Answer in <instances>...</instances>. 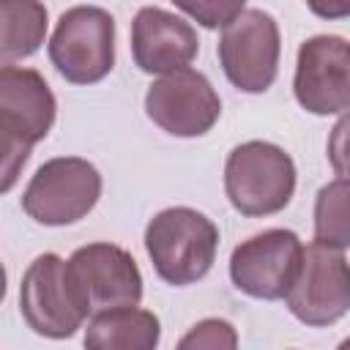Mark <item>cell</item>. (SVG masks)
<instances>
[{
  "label": "cell",
  "instance_id": "ba28073f",
  "mask_svg": "<svg viewBox=\"0 0 350 350\" xmlns=\"http://www.w3.org/2000/svg\"><path fill=\"white\" fill-rule=\"evenodd\" d=\"M304 241L284 227H271L241 241L230 254V282L257 301H282L298 276Z\"/></svg>",
  "mask_w": 350,
  "mask_h": 350
},
{
  "label": "cell",
  "instance_id": "5b68a950",
  "mask_svg": "<svg viewBox=\"0 0 350 350\" xmlns=\"http://www.w3.org/2000/svg\"><path fill=\"white\" fill-rule=\"evenodd\" d=\"M49 63L71 85H96L115 68V19L101 5H71L49 38Z\"/></svg>",
  "mask_w": 350,
  "mask_h": 350
},
{
  "label": "cell",
  "instance_id": "2e32d148",
  "mask_svg": "<svg viewBox=\"0 0 350 350\" xmlns=\"http://www.w3.org/2000/svg\"><path fill=\"white\" fill-rule=\"evenodd\" d=\"M347 175H336L317 191L314 200V241L345 249L350 246V219H347Z\"/></svg>",
  "mask_w": 350,
  "mask_h": 350
},
{
  "label": "cell",
  "instance_id": "9a60e30c",
  "mask_svg": "<svg viewBox=\"0 0 350 350\" xmlns=\"http://www.w3.org/2000/svg\"><path fill=\"white\" fill-rule=\"evenodd\" d=\"M49 14L41 0H0V66L33 57L46 41Z\"/></svg>",
  "mask_w": 350,
  "mask_h": 350
},
{
  "label": "cell",
  "instance_id": "44dd1931",
  "mask_svg": "<svg viewBox=\"0 0 350 350\" xmlns=\"http://www.w3.org/2000/svg\"><path fill=\"white\" fill-rule=\"evenodd\" d=\"M5 293H8V273H5V265L0 262V304L5 301Z\"/></svg>",
  "mask_w": 350,
  "mask_h": 350
},
{
  "label": "cell",
  "instance_id": "4fadbf2b",
  "mask_svg": "<svg viewBox=\"0 0 350 350\" xmlns=\"http://www.w3.org/2000/svg\"><path fill=\"white\" fill-rule=\"evenodd\" d=\"M57 118V98L46 79L27 66H0V123L22 134L27 142H41Z\"/></svg>",
  "mask_w": 350,
  "mask_h": 350
},
{
  "label": "cell",
  "instance_id": "277c9868",
  "mask_svg": "<svg viewBox=\"0 0 350 350\" xmlns=\"http://www.w3.org/2000/svg\"><path fill=\"white\" fill-rule=\"evenodd\" d=\"M101 189L104 180L96 164L79 156H55L33 172L19 205L36 224L66 227L96 208Z\"/></svg>",
  "mask_w": 350,
  "mask_h": 350
},
{
  "label": "cell",
  "instance_id": "9c48e42d",
  "mask_svg": "<svg viewBox=\"0 0 350 350\" xmlns=\"http://www.w3.org/2000/svg\"><path fill=\"white\" fill-rule=\"evenodd\" d=\"M145 115L170 137L208 134L221 118V98L211 79L194 68L161 74L145 93Z\"/></svg>",
  "mask_w": 350,
  "mask_h": 350
},
{
  "label": "cell",
  "instance_id": "8fae6325",
  "mask_svg": "<svg viewBox=\"0 0 350 350\" xmlns=\"http://www.w3.org/2000/svg\"><path fill=\"white\" fill-rule=\"evenodd\" d=\"M19 314L27 328L46 339H68L88 320L66 282V260L55 252L38 254L22 273Z\"/></svg>",
  "mask_w": 350,
  "mask_h": 350
},
{
  "label": "cell",
  "instance_id": "e0dca14e",
  "mask_svg": "<svg viewBox=\"0 0 350 350\" xmlns=\"http://www.w3.org/2000/svg\"><path fill=\"white\" fill-rule=\"evenodd\" d=\"M180 350H232L238 347V331L230 320L205 317L178 339Z\"/></svg>",
  "mask_w": 350,
  "mask_h": 350
},
{
  "label": "cell",
  "instance_id": "7a4b0ae2",
  "mask_svg": "<svg viewBox=\"0 0 350 350\" xmlns=\"http://www.w3.org/2000/svg\"><path fill=\"white\" fill-rule=\"evenodd\" d=\"M293 156L265 139L235 145L224 161V194L230 205L249 219L282 213L295 194Z\"/></svg>",
  "mask_w": 350,
  "mask_h": 350
},
{
  "label": "cell",
  "instance_id": "8992f818",
  "mask_svg": "<svg viewBox=\"0 0 350 350\" xmlns=\"http://www.w3.org/2000/svg\"><path fill=\"white\" fill-rule=\"evenodd\" d=\"M216 55L232 88L241 93H265L276 82L282 57L276 19L262 8H243L221 27Z\"/></svg>",
  "mask_w": 350,
  "mask_h": 350
},
{
  "label": "cell",
  "instance_id": "30bf717a",
  "mask_svg": "<svg viewBox=\"0 0 350 350\" xmlns=\"http://www.w3.org/2000/svg\"><path fill=\"white\" fill-rule=\"evenodd\" d=\"M293 96L301 109L328 118L350 107V49L342 36H312L298 46Z\"/></svg>",
  "mask_w": 350,
  "mask_h": 350
},
{
  "label": "cell",
  "instance_id": "7c38bea8",
  "mask_svg": "<svg viewBox=\"0 0 350 350\" xmlns=\"http://www.w3.org/2000/svg\"><path fill=\"white\" fill-rule=\"evenodd\" d=\"M200 52L197 30L178 14L145 5L131 22V57L145 74H170L175 68L191 66Z\"/></svg>",
  "mask_w": 350,
  "mask_h": 350
},
{
  "label": "cell",
  "instance_id": "5bb4252c",
  "mask_svg": "<svg viewBox=\"0 0 350 350\" xmlns=\"http://www.w3.org/2000/svg\"><path fill=\"white\" fill-rule=\"evenodd\" d=\"M85 347L90 350H153L161 342V323L150 309L118 306L88 320Z\"/></svg>",
  "mask_w": 350,
  "mask_h": 350
},
{
  "label": "cell",
  "instance_id": "d6986e66",
  "mask_svg": "<svg viewBox=\"0 0 350 350\" xmlns=\"http://www.w3.org/2000/svg\"><path fill=\"white\" fill-rule=\"evenodd\" d=\"M172 3H175V8H180L186 16H191L205 30L224 27L246 5V0H172Z\"/></svg>",
  "mask_w": 350,
  "mask_h": 350
},
{
  "label": "cell",
  "instance_id": "52a82bcc",
  "mask_svg": "<svg viewBox=\"0 0 350 350\" xmlns=\"http://www.w3.org/2000/svg\"><path fill=\"white\" fill-rule=\"evenodd\" d=\"M284 304L295 320L309 328H328L350 309V271L345 249L312 241L304 246V260Z\"/></svg>",
  "mask_w": 350,
  "mask_h": 350
},
{
  "label": "cell",
  "instance_id": "ac0fdd59",
  "mask_svg": "<svg viewBox=\"0 0 350 350\" xmlns=\"http://www.w3.org/2000/svg\"><path fill=\"white\" fill-rule=\"evenodd\" d=\"M30 153L33 142H27L22 134L0 123V197L16 186L25 164L30 161Z\"/></svg>",
  "mask_w": 350,
  "mask_h": 350
},
{
  "label": "cell",
  "instance_id": "3957f363",
  "mask_svg": "<svg viewBox=\"0 0 350 350\" xmlns=\"http://www.w3.org/2000/svg\"><path fill=\"white\" fill-rule=\"evenodd\" d=\"M66 282L85 317L142 301V273L131 252L109 241H93L66 260Z\"/></svg>",
  "mask_w": 350,
  "mask_h": 350
},
{
  "label": "cell",
  "instance_id": "ffe728a7",
  "mask_svg": "<svg viewBox=\"0 0 350 350\" xmlns=\"http://www.w3.org/2000/svg\"><path fill=\"white\" fill-rule=\"evenodd\" d=\"M309 11L320 19H347L350 16V0H306Z\"/></svg>",
  "mask_w": 350,
  "mask_h": 350
},
{
  "label": "cell",
  "instance_id": "6da1fadb",
  "mask_svg": "<svg viewBox=\"0 0 350 350\" xmlns=\"http://www.w3.org/2000/svg\"><path fill=\"white\" fill-rule=\"evenodd\" d=\"M145 252L161 282L189 287L208 276L219 252V227L202 211L172 205L145 227Z\"/></svg>",
  "mask_w": 350,
  "mask_h": 350
}]
</instances>
